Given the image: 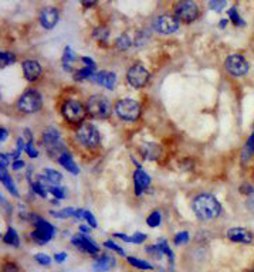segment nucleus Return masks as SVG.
<instances>
[{
  "mask_svg": "<svg viewBox=\"0 0 254 272\" xmlns=\"http://www.w3.org/2000/svg\"><path fill=\"white\" fill-rule=\"evenodd\" d=\"M193 211L200 220H214L221 213V204L213 194L202 193L193 200Z\"/></svg>",
  "mask_w": 254,
  "mask_h": 272,
  "instance_id": "1",
  "label": "nucleus"
},
{
  "mask_svg": "<svg viewBox=\"0 0 254 272\" xmlns=\"http://www.w3.org/2000/svg\"><path fill=\"white\" fill-rule=\"evenodd\" d=\"M85 108L87 114L94 119H107L111 114L110 101L103 95L89 96Z\"/></svg>",
  "mask_w": 254,
  "mask_h": 272,
  "instance_id": "2",
  "label": "nucleus"
},
{
  "mask_svg": "<svg viewBox=\"0 0 254 272\" xmlns=\"http://www.w3.org/2000/svg\"><path fill=\"white\" fill-rule=\"evenodd\" d=\"M61 114L67 122L74 123V125H81V122L87 116V108H84L81 102L70 99V101H66L62 104Z\"/></svg>",
  "mask_w": 254,
  "mask_h": 272,
  "instance_id": "3",
  "label": "nucleus"
},
{
  "mask_svg": "<svg viewBox=\"0 0 254 272\" xmlns=\"http://www.w3.org/2000/svg\"><path fill=\"white\" fill-rule=\"evenodd\" d=\"M33 221H35L36 224V230L31 232L33 241L39 245H44L50 243L55 234L54 225L50 224L48 221H46V220H43L40 217H33Z\"/></svg>",
  "mask_w": 254,
  "mask_h": 272,
  "instance_id": "4",
  "label": "nucleus"
},
{
  "mask_svg": "<svg viewBox=\"0 0 254 272\" xmlns=\"http://www.w3.org/2000/svg\"><path fill=\"white\" fill-rule=\"evenodd\" d=\"M77 141L87 146L89 149L96 148L100 145V141H101V136H100V132L97 129L96 126L92 123H81L77 129Z\"/></svg>",
  "mask_w": 254,
  "mask_h": 272,
  "instance_id": "5",
  "label": "nucleus"
},
{
  "mask_svg": "<svg viewBox=\"0 0 254 272\" xmlns=\"http://www.w3.org/2000/svg\"><path fill=\"white\" fill-rule=\"evenodd\" d=\"M115 112L122 121H137L141 116V105L139 102L131 98H125L117 102L115 105Z\"/></svg>",
  "mask_w": 254,
  "mask_h": 272,
  "instance_id": "6",
  "label": "nucleus"
},
{
  "mask_svg": "<svg viewBox=\"0 0 254 272\" xmlns=\"http://www.w3.org/2000/svg\"><path fill=\"white\" fill-rule=\"evenodd\" d=\"M175 17L183 23H193L199 17V6L193 0H180L175 6Z\"/></svg>",
  "mask_w": 254,
  "mask_h": 272,
  "instance_id": "7",
  "label": "nucleus"
},
{
  "mask_svg": "<svg viewBox=\"0 0 254 272\" xmlns=\"http://www.w3.org/2000/svg\"><path fill=\"white\" fill-rule=\"evenodd\" d=\"M43 101L42 95L39 94V91L36 89H28L23 95L20 96V99L17 102V107L21 112L24 114H36L42 109Z\"/></svg>",
  "mask_w": 254,
  "mask_h": 272,
  "instance_id": "8",
  "label": "nucleus"
},
{
  "mask_svg": "<svg viewBox=\"0 0 254 272\" xmlns=\"http://www.w3.org/2000/svg\"><path fill=\"white\" fill-rule=\"evenodd\" d=\"M126 78H128V82L134 88H142L145 87L148 82H149V71L146 70L145 65L142 64H135L128 70V74H126Z\"/></svg>",
  "mask_w": 254,
  "mask_h": 272,
  "instance_id": "9",
  "label": "nucleus"
},
{
  "mask_svg": "<svg viewBox=\"0 0 254 272\" xmlns=\"http://www.w3.org/2000/svg\"><path fill=\"white\" fill-rule=\"evenodd\" d=\"M225 67H226L227 73H230L234 77H243L248 73V65L247 60L240 54H232L229 55L225 61Z\"/></svg>",
  "mask_w": 254,
  "mask_h": 272,
  "instance_id": "10",
  "label": "nucleus"
},
{
  "mask_svg": "<svg viewBox=\"0 0 254 272\" xmlns=\"http://www.w3.org/2000/svg\"><path fill=\"white\" fill-rule=\"evenodd\" d=\"M153 28L161 34H173L179 28V20L171 14H162L153 20Z\"/></svg>",
  "mask_w": 254,
  "mask_h": 272,
  "instance_id": "11",
  "label": "nucleus"
},
{
  "mask_svg": "<svg viewBox=\"0 0 254 272\" xmlns=\"http://www.w3.org/2000/svg\"><path fill=\"white\" fill-rule=\"evenodd\" d=\"M226 237L237 244H251L254 241L253 232L248 231L247 228H243V227H233V228L227 230Z\"/></svg>",
  "mask_w": 254,
  "mask_h": 272,
  "instance_id": "12",
  "label": "nucleus"
},
{
  "mask_svg": "<svg viewBox=\"0 0 254 272\" xmlns=\"http://www.w3.org/2000/svg\"><path fill=\"white\" fill-rule=\"evenodd\" d=\"M71 243H73V245H76L77 248L83 250V251H85L89 255H98V252H100L98 245L92 240H89L85 234H77V235H74V237L71 238Z\"/></svg>",
  "mask_w": 254,
  "mask_h": 272,
  "instance_id": "13",
  "label": "nucleus"
},
{
  "mask_svg": "<svg viewBox=\"0 0 254 272\" xmlns=\"http://www.w3.org/2000/svg\"><path fill=\"white\" fill-rule=\"evenodd\" d=\"M58 19H60V13L55 7H44L40 13V23L44 28L55 27V24L58 23Z\"/></svg>",
  "mask_w": 254,
  "mask_h": 272,
  "instance_id": "14",
  "label": "nucleus"
},
{
  "mask_svg": "<svg viewBox=\"0 0 254 272\" xmlns=\"http://www.w3.org/2000/svg\"><path fill=\"white\" fill-rule=\"evenodd\" d=\"M134 184H135V194L141 196L151 186V177L142 169H137L134 173Z\"/></svg>",
  "mask_w": 254,
  "mask_h": 272,
  "instance_id": "15",
  "label": "nucleus"
},
{
  "mask_svg": "<svg viewBox=\"0 0 254 272\" xmlns=\"http://www.w3.org/2000/svg\"><path fill=\"white\" fill-rule=\"evenodd\" d=\"M23 74L27 81H37L42 75V65L37 61L27 60V61L23 62Z\"/></svg>",
  "mask_w": 254,
  "mask_h": 272,
  "instance_id": "16",
  "label": "nucleus"
},
{
  "mask_svg": "<svg viewBox=\"0 0 254 272\" xmlns=\"http://www.w3.org/2000/svg\"><path fill=\"white\" fill-rule=\"evenodd\" d=\"M39 180L48 189L51 186H60L62 176L60 172H57L54 169H44L42 172V175L39 176Z\"/></svg>",
  "mask_w": 254,
  "mask_h": 272,
  "instance_id": "17",
  "label": "nucleus"
},
{
  "mask_svg": "<svg viewBox=\"0 0 254 272\" xmlns=\"http://www.w3.org/2000/svg\"><path fill=\"white\" fill-rule=\"evenodd\" d=\"M91 81H96L97 84H100L104 88L112 89L115 87V82H117V75L111 73V71H101V73L94 75Z\"/></svg>",
  "mask_w": 254,
  "mask_h": 272,
  "instance_id": "18",
  "label": "nucleus"
},
{
  "mask_svg": "<svg viewBox=\"0 0 254 272\" xmlns=\"http://www.w3.org/2000/svg\"><path fill=\"white\" fill-rule=\"evenodd\" d=\"M115 265H117V261L112 258L111 255H108V254H101V255L96 259L92 268H94V271L96 272H107L112 269Z\"/></svg>",
  "mask_w": 254,
  "mask_h": 272,
  "instance_id": "19",
  "label": "nucleus"
},
{
  "mask_svg": "<svg viewBox=\"0 0 254 272\" xmlns=\"http://www.w3.org/2000/svg\"><path fill=\"white\" fill-rule=\"evenodd\" d=\"M58 163L61 164L62 167H64L66 170H69L70 173H73V175H78V166H77V163L74 162L73 156L70 155L67 150L62 153L61 156L58 157Z\"/></svg>",
  "mask_w": 254,
  "mask_h": 272,
  "instance_id": "20",
  "label": "nucleus"
},
{
  "mask_svg": "<svg viewBox=\"0 0 254 272\" xmlns=\"http://www.w3.org/2000/svg\"><path fill=\"white\" fill-rule=\"evenodd\" d=\"M254 156V132L250 135L244 148L241 150V163L247 164Z\"/></svg>",
  "mask_w": 254,
  "mask_h": 272,
  "instance_id": "21",
  "label": "nucleus"
},
{
  "mask_svg": "<svg viewBox=\"0 0 254 272\" xmlns=\"http://www.w3.org/2000/svg\"><path fill=\"white\" fill-rule=\"evenodd\" d=\"M121 238L122 241L125 243H130V244H142L146 241V234L144 232H135L134 235H125V234H121V232H118V234H114V238Z\"/></svg>",
  "mask_w": 254,
  "mask_h": 272,
  "instance_id": "22",
  "label": "nucleus"
},
{
  "mask_svg": "<svg viewBox=\"0 0 254 272\" xmlns=\"http://www.w3.org/2000/svg\"><path fill=\"white\" fill-rule=\"evenodd\" d=\"M58 141H60V133L55 128H47L43 132V142L47 145V148L58 143Z\"/></svg>",
  "mask_w": 254,
  "mask_h": 272,
  "instance_id": "23",
  "label": "nucleus"
},
{
  "mask_svg": "<svg viewBox=\"0 0 254 272\" xmlns=\"http://www.w3.org/2000/svg\"><path fill=\"white\" fill-rule=\"evenodd\" d=\"M3 241H5L7 245L13 247V248H17V247L20 245V238H19V234H17V231H16L14 228H12V227H9V228H7L6 234H5V237H3Z\"/></svg>",
  "mask_w": 254,
  "mask_h": 272,
  "instance_id": "24",
  "label": "nucleus"
},
{
  "mask_svg": "<svg viewBox=\"0 0 254 272\" xmlns=\"http://www.w3.org/2000/svg\"><path fill=\"white\" fill-rule=\"evenodd\" d=\"M76 54L70 47H66L64 54H62V67L66 71H73V62L76 61Z\"/></svg>",
  "mask_w": 254,
  "mask_h": 272,
  "instance_id": "25",
  "label": "nucleus"
},
{
  "mask_svg": "<svg viewBox=\"0 0 254 272\" xmlns=\"http://www.w3.org/2000/svg\"><path fill=\"white\" fill-rule=\"evenodd\" d=\"M126 261L132 266H135L138 269H142V271H151V269H153V265H152L151 262H148L145 259L135 258V257H126Z\"/></svg>",
  "mask_w": 254,
  "mask_h": 272,
  "instance_id": "26",
  "label": "nucleus"
},
{
  "mask_svg": "<svg viewBox=\"0 0 254 272\" xmlns=\"http://www.w3.org/2000/svg\"><path fill=\"white\" fill-rule=\"evenodd\" d=\"M2 183L5 184V187H6L7 190L10 191L12 194H14L16 197H19V191H17V189H16L13 180L10 179V176H9V173H7L6 169H2Z\"/></svg>",
  "mask_w": 254,
  "mask_h": 272,
  "instance_id": "27",
  "label": "nucleus"
},
{
  "mask_svg": "<svg viewBox=\"0 0 254 272\" xmlns=\"http://www.w3.org/2000/svg\"><path fill=\"white\" fill-rule=\"evenodd\" d=\"M94 71L96 68H89V67H84L81 70H77L74 73V80L76 81H83V80H92L94 77Z\"/></svg>",
  "mask_w": 254,
  "mask_h": 272,
  "instance_id": "28",
  "label": "nucleus"
},
{
  "mask_svg": "<svg viewBox=\"0 0 254 272\" xmlns=\"http://www.w3.org/2000/svg\"><path fill=\"white\" fill-rule=\"evenodd\" d=\"M92 37H94L100 44H105V43L108 41V37H110V30L107 27H104V26H101V27L96 28V30L92 31Z\"/></svg>",
  "mask_w": 254,
  "mask_h": 272,
  "instance_id": "29",
  "label": "nucleus"
},
{
  "mask_svg": "<svg viewBox=\"0 0 254 272\" xmlns=\"http://www.w3.org/2000/svg\"><path fill=\"white\" fill-rule=\"evenodd\" d=\"M158 245H159V248L162 250V252H164V255H165L166 258L169 259V262H171V264H173L175 255H173V252H172L171 247H169V244H168V241H166V240H164V238H162V240L159 238Z\"/></svg>",
  "mask_w": 254,
  "mask_h": 272,
  "instance_id": "30",
  "label": "nucleus"
},
{
  "mask_svg": "<svg viewBox=\"0 0 254 272\" xmlns=\"http://www.w3.org/2000/svg\"><path fill=\"white\" fill-rule=\"evenodd\" d=\"M16 62V55L13 53H9V51H3L0 54V65L2 68H6L9 65H12Z\"/></svg>",
  "mask_w": 254,
  "mask_h": 272,
  "instance_id": "31",
  "label": "nucleus"
},
{
  "mask_svg": "<svg viewBox=\"0 0 254 272\" xmlns=\"http://www.w3.org/2000/svg\"><path fill=\"white\" fill-rule=\"evenodd\" d=\"M161 221H162V214H161V211H153L151 213L148 218H146V224L149 225L151 228H155V227H158L161 224Z\"/></svg>",
  "mask_w": 254,
  "mask_h": 272,
  "instance_id": "32",
  "label": "nucleus"
},
{
  "mask_svg": "<svg viewBox=\"0 0 254 272\" xmlns=\"http://www.w3.org/2000/svg\"><path fill=\"white\" fill-rule=\"evenodd\" d=\"M115 44H117L118 50H121V51H125V50H128L131 47V39L126 36V34H121L119 37L115 41Z\"/></svg>",
  "mask_w": 254,
  "mask_h": 272,
  "instance_id": "33",
  "label": "nucleus"
},
{
  "mask_svg": "<svg viewBox=\"0 0 254 272\" xmlns=\"http://www.w3.org/2000/svg\"><path fill=\"white\" fill-rule=\"evenodd\" d=\"M76 209H73V207H67V209H64V210L60 211H51V214L57 218H69V217H76Z\"/></svg>",
  "mask_w": 254,
  "mask_h": 272,
  "instance_id": "34",
  "label": "nucleus"
},
{
  "mask_svg": "<svg viewBox=\"0 0 254 272\" xmlns=\"http://www.w3.org/2000/svg\"><path fill=\"white\" fill-rule=\"evenodd\" d=\"M229 19L230 21L233 23L234 26H244V20L240 17V14L237 13V10H236V7H232V9H229Z\"/></svg>",
  "mask_w": 254,
  "mask_h": 272,
  "instance_id": "35",
  "label": "nucleus"
},
{
  "mask_svg": "<svg viewBox=\"0 0 254 272\" xmlns=\"http://www.w3.org/2000/svg\"><path fill=\"white\" fill-rule=\"evenodd\" d=\"M104 247H105V248H108V250H112V251H115L118 254V255H121V257H125V255H126L124 250H122V248H121V247H119L118 244H115V243H114L112 240H108V241H105V243H104Z\"/></svg>",
  "mask_w": 254,
  "mask_h": 272,
  "instance_id": "36",
  "label": "nucleus"
},
{
  "mask_svg": "<svg viewBox=\"0 0 254 272\" xmlns=\"http://www.w3.org/2000/svg\"><path fill=\"white\" fill-rule=\"evenodd\" d=\"M146 254L151 255V257H153V258H162V257H164V252H162V250L159 248L158 244L146 247Z\"/></svg>",
  "mask_w": 254,
  "mask_h": 272,
  "instance_id": "37",
  "label": "nucleus"
},
{
  "mask_svg": "<svg viewBox=\"0 0 254 272\" xmlns=\"http://www.w3.org/2000/svg\"><path fill=\"white\" fill-rule=\"evenodd\" d=\"M187 241H189V232L187 231L178 232L175 235V238H173V243L176 245H185L187 244Z\"/></svg>",
  "mask_w": 254,
  "mask_h": 272,
  "instance_id": "38",
  "label": "nucleus"
},
{
  "mask_svg": "<svg viewBox=\"0 0 254 272\" xmlns=\"http://www.w3.org/2000/svg\"><path fill=\"white\" fill-rule=\"evenodd\" d=\"M209 7L212 9L213 12L220 13V12L226 7V0H210V2H209Z\"/></svg>",
  "mask_w": 254,
  "mask_h": 272,
  "instance_id": "39",
  "label": "nucleus"
},
{
  "mask_svg": "<svg viewBox=\"0 0 254 272\" xmlns=\"http://www.w3.org/2000/svg\"><path fill=\"white\" fill-rule=\"evenodd\" d=\"M35 259L43 266H50V264H51V258L48 257L47 254H42V252H40V254H36Z\"/></svg>",
  "mask_w": 254,
  "mask_h": 272,
  "instance_id": "40",
  "label": "nucleus"
},
{
  "mask_svg": "<svg viewBox=\"0 0 254 272\" xmlns=\"http://www.w3.org/2000/svg\"><path fill=\"white\" fill-rule=\"evenodd\" d=\"M48 191H50L55 198H58V200L66 197V191L62 190L60 186H51V187H48Z\"/></svg>",
  "mask_w": 254,
  "mask_h": 272,
  "instance_id": "41",
  "label": "nucleus"
},
{
  "mask_svg": "<svg viewBox=\"0 0 254 272\" xmlns=\"http://www.w3.org/2000/svg\"><path fill=\"white\" fill-rule=\"evenodd\" d=\"M3 272H21V269L16 262H6L3 265Z\"/></svg>",
  "mask_w": 254,
  "mask_h": 272,
  "instance_id": "42",
  "label": "nucleus"
},
{
  "mask_svg": "<svg viewBox=\"0 0 254 272\" xmlns=\"http://www.w3.org/2000/svg\"><path fill=\"white\" fill-rule=\"evenodd\" d=\"M26 153H27L30 157H37L39 156V152H37V149L35 148V145H33V142H30L26 145Z\"/></svg>",
  "mask_w": 254,
  "mask_h": 272,
  "instance_id": "43",
  "label": "nucleus"
},
{
  "mask_svg": "<svg viewBox=\"0 0 254 272\" xmlns=\"http://www.w3.org/2000/svg\"><path fill=\"white\" fill-rule=\"evenodd\" d=\"M84 218H85V220H87V221H88V224H89V227H92V228H96L97 225V220H96V217H94V216H92V214H91V213H89V211H85L84 210Z\"/></svg>",
  "mask_w": 254,
  "mask_h": 272,
  "instance_id": "44",
  "label": "nucleus"
},
{
  "mask_svg": "<svg viewBox=\"0 0 254 272\" xmlns=\"http://www.w3.org/2000/svg\"><path fill=\"white\" fill-rule=\"evenodd\" d=\"M240 191L243 193V194H247V196H250V194H253L254 190L253 187L250 186V184H243L240 187Z\"/></svg>",
  "mask_w": 254,
  "mask_h": 272,
  "instance_id": "45",
  "label": "nucleus"
},
{
  "mask_svg": "<svg viewBox=\"0 0 254 272\" xmlns=\"http://www.w3.org/2000/svg\"><path fill=\"white\" fill-rule=\"evenodd\" d=\"M66 259H67V254H66V252H58V254H55L54 255V261L55 262H58V264H62Z\"/></svg>",
  "mask_w": 254,
  "mask_h": 272,
  "instance_id": "46",
  "label": "nucleus"
},
{
  "mask_svg": "<svg viewBox=\"0 0 254 272\" xmlns=\"http://www.w3.org/2000/svg\"><path fill=\"white\" fill-rule=\"evenodd\" d=\"M9 155H2L0 156V164H2V169H6L7 164H9V162H10V159H9Z\"/></svg>",
  "mask_w": 254,
  "mask_h": 272,
  "instance_id": "47",
  "label": "nucleus"
},
{
  "mask_svg": "<svg viewBox=\"0 0 254 272\" xmlns=\"http://www.w3.org/2000/svg\"><path fill=\"white\" fill-rule=\"evenodd\" d=\"M81 2V5H83L85 9H89V7H94L97 5V2L98 0H80Z\"/></svg>",
  "mask_w": 254,
  "mask_h": 272,
  "instance_id": "48",
  "label": "nucleus"
},
{
  "mask_svg": "<svg viewBox=\"0 0 254 272\" xmlns=\"http://www.w3.org/2000/svg\"><path fill=\"white\" fill-rule=\"evenodd\" d=\"M81 61L85 64V67H89V68H96V62L92 61L91 58H88V57H83L81 58Z\"/></svg>",
  "mask_w": 254,
  "mask_h": 272,
  "instance_id": "49",
  "label": "nucleus"
},
{
  "mask_svg": "<svg viewBox=\"0 0 254 272\" xmlns=\"http://www.w3.org/2000/svg\"><path fill=\"white\" fill-rule=\"evenodd\" d=\"M23 167H24V162H23V160H20V159H19V160H14L13 170H20L23 169Z\"/></svg>",
  "mask_w": 254,
  "mask_h": 272,
  "instance_id": "50",
  "label": "nucleus"
},
{
  "mask_svg": "<svg viewBox=\"0 0 254 272\" xmlns=\"http://www.w3.org/2000/svg\"><path fill=\"white\" fill-rule=\"evenodd\" d=\"M247 206H248V209H250V210L254 211V193H253V194H250V196H248Z\"/></svg>",
  "mask_w": 254,
  "mask_h": 272,
  "instance_id": "51",
  "label": "nucleus"
},
{
  "mask_svg": "<svg viewBox=\"0 0 254 272\" xmlns=\"http://www.w3.org/2000/svg\"><path fill=\"white\" fill-rule=\"evenodd\" d=\"M6 139H7V130L5 129V128H2V130H0V141L5 142Z\"/></svg>",
  "mask_w": 254,
  "mask_h": 272,
  "instance_id": "52",
  "label": "nucleus"
},
{
  "mask_svg": "<svg viewBox=\"0 0 254 272\" xmlns=\"http://www.w3.org/2000/svg\"><path fill=\"white\" fill-rule=\"evenodd\" d=\"M80 232H81V234H87V232H89L88 225H81V227H80Z\"/></svg>",
  "mask_w": 254,
  "mask_h": 272,
  "instance_id": "53",
  "label": "nucleus"
},
{
  "mask_svg": "<svg viewBox=\"0 0 254 272\" xmlns=\"http://www.w3.org/2000/svg\"><path fill=\"white\" fill-rule=\"evenodd\" d=\"M227 23H229V20H221V21H220V28H225V27H226Z\"/></svg>",
  "mask_w": 254,
  "mask_h": 272,
  "instance_id": "54",
  "label": "nucleus"
},
{
  "mask_svg": "<svg viewBox=\"0 0 254 272\" xmlns=\"http://www.w3.org/2000/svg\"><path fill=\"white\" fill-rule=\"evenodd\" d=\"M247 272H254V266H253V268H250V269H248Z\"/></svg>",
  "mask_w": 254,
  "mask_h": 272,
  "instance_id": "55",
  "label": "nucleus"
}]
</instances>
